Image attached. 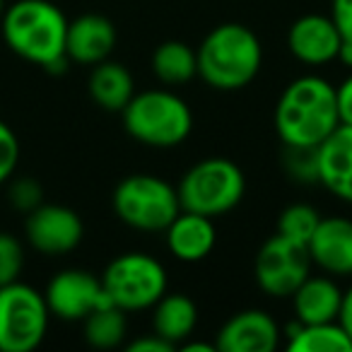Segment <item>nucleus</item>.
I'll return each instance as SVG.
<instances>
[{
	"label": "nucleus",
	"mask_w": 352,
	"mask_h": 352,
	"mask_svg": "<svg viewBox=\"0 0 352 352\" xmlns=\"http://www.w3.org/2000/svg\"><path fill=\"white\" fill-rule=\"evenodd\" d=\"M342 302V289L338 283L326 275H309L302 285L292 292L294 318L299 323H328L338 321Z\"/></svg>",
	"instance_id": "18"
},
{
	"label": "nucleus",
	"mask_w": 352,
	"mask_h": 352,
	"mask_svg": "<svg viewBox=\"0 0 352 352\" xmlns=\"http://www.w3.org/2000/svg\"><path fill=\"white\" fill-rule=\"evenodd\" d=\"M331 20L336 22L342 39L352 41V0H333L331 3Z\"/></svg>",
	"instance_id": "29"
},
{
	"label": "nucleus",
	"mask_w": 352,
	"mask_h": 352,
	"mask_svg": "<svg viewBox=\"0 0 352 352\" xmlns=\"http://www.w3.org/2000/svg\"><path fill=\"white\" fill-rule=\"evenodd\" d=\"M244 171L225 157H208L193 164L176 186L182 210L217 217L236 208L244 198Z\"/></svg>",
	"instance_id": "5"
},
{
	"label": "nucleus",
	"mask_w": 352,
	"mask_h": 352,
	"mask_svg": "<svg viewBox=\"0 0 352 352\" xmlns=\"http://www.w3.org/2000/svg\"><path fill=\"white\" fill-rule=\"evenodd\" d=\"M338 323L342 326V331L347 333V338L352 340V287L347 292H342L340 302V314H338Z\"/></svg>",
	"instance_id": "32"
},
{
	"label": "nucleus",
	"mask_w": 352,
	"mask_h": 352,
	"mask_svg": "<svg viewBox=\"0 0 352 352\" xmlns=\"http://www.w3.org/2000/svg\"><path fill=\"white\" fill-rule=\"evenodd\" d=\"M316 176L336 198L352 203V126H338L316 147Z\"/></svg>",
	"instance_id": "14"
},
{
	"label": "nucleus",
	"mask_w": 352,
	"mask_h": 352,
	"mask_svg": "<svg viewBox=\"0 0 352 352\" xmlns=\"http://www.w3.org/2000/svg\"><path fill=\"white\" fill-rule=\"evenodd\" d=\"M289 352H352V340L338 321L299 323L287 328Z\"/></svg>",
	"instance_id": "21"
},
{
	"label": "nucleus",
	"mask_w": 352,
	"mask_h": 352,
	"mask_svg": "<svg viewBox=\"0 0 352 352\" xmlns=\"http://www.w3.org/2000/svg\"><path fill=\"white\" fill-rule=\"evenodd\" d=\"M113 210L133 230L162 232L182 212V203L176 188L160 176L133 174L113 191Z\"/></svg>",
	"instance_id": "6"
},
{
	"label": "nucleus",
	"mask_w": 352,
	"mask_h": 352,
	"mask_svg": "<svg viewBox=\"0 0 352 352\" xmlns=\"http://www.w3.org/2000/svg\"><path fill=\"white\" fill-rule=\"evenodd\" d=\"M318 222H321V215H318L316 208L304 206V203H294V206L285 208L283 215L278 217V234L307 246Z\"/></svg>",
	"instance_id": "24"
},
{
	"label": "nucleus",
	"mask_w": 352,
	"mask_h": 352,
	"mask_svg": "<svg viewBox=\"0 0 352 352\" xmlns=\"http://www.w3.org/2000/svg\"><path fill=\"white\" fill-rule=\"evenodd\" d=\"M166 249L184 263H198L215 249L217 232L212 217L182 210L166 227Z\"/></svg>",
	"instance_id": "17"
},
{
	"label": "nucleus",
	"mask_w": 352,
	"mask_h": 352,
	"mask_svg": "<svg viewBox=\"0 0 352 352\" xmlns=\"http://www.w3.org/2000/svg\"><path fill=\"white\" fill-rule=\"evenodd\" d=\"M25 234L27 241L39 254L60 256L78 249V244L82 241L85 227L80 215L70 208L41 203L39 208L27 212Z\"/></svg>",
	"instance_id": "11"
},
{
	"label": "nucleus",
	"mask_w": 352,
	"mask_h": 352,
	"mask_svg": "<svg viewBox=\"0 0 352 352\" xmlns=\"http://www.w3.org/2000/svg\"><path fill=\"white\" fill-rule=\"evenodd\" d=\"M152 70H155L157 80H162L169 87L191 82L198 75L196 51L184 41H164L152 54Z\"/></svg>",
	"instance_id": "22"
},
{
	"label": "nucleus",
	"mask_w": 352,
	"mask_h": 352,
	"mask_svg": "<svg viewBox=\"0 0 352 352\" xmlns=\"http://www.w3.org/2000/svg\"><path fill=\"white\" fill-rule=\"evenodd\" d=\"M340 126L336 87L318 75H304L285 87L275 107V131L287 147H318Z\"/></svg>",
	"instance_id": "2"
},
{
	"label": "nucleus",
	"mask_w": 352,
	"mask_h": 352,
	"mask_svg": "<svg viewBox=\"0 0 352 352\" xmlns=\"http://www.w3.org/2000/svg\"><path fill=\"white\" fill-rule=\"evenodd\" d=\"M184 352H215L217 350V345L212 342V345H208V342H188V340H184L182 345Z\"/></svg>",
	"instance_id": "34"
},
{
	"label": "nucleus",
	"mask_w": 352,
	"mask_h": 352,
	"mask_svg": "<svg viewBox=\"0 0 352 352\" xmlns=\"http://www.w3.org/2000/svg\"><path fill=\"white\" fill-rule=\"evenodd\" d=\"M109 302L123 311H140L155 307L166 292V270L155 256L123 254L107 265L102 275Z\"/></svg>",
	"instance_id": "8"
},
{
	"label": "nucleus",
	"mask_w": 352,
	"mask_h": 352,
	"mask_svg": "<svg viewBox=\"0 0 352 352\" xmlns=\"http://www.w3.org/2000/svg\"><path fill=\"white\" fill-rule=\"evenodd\" d=\"M311 256L307 246L275 234L261 246L256 256V283L270 297H292V292L309 278Z\"/></svg>",
	"instance_id": "9"
},
{
	"label": "nucleus",
	"mask_w": 352,
	"mask_h": 352,
	"mask_svg": "<svg viewBox=\"0 0 352 352\" xmlns=\"http://www.w3.org/2000/svg\"><path fill=\"white\" fill-rule=\"evenodd\" d=\"M198 323V307L191 297L176 292V294H162V299L155 304L152 314V333L164 338L174 347H179L184 340L193 336Z\"/></svg>",
	"instance_id": "19"
},
{
	"label": "nucleus",
	"mask_w": 352,
	"mask_h": 352,
	"mask_svg": "<svg viewBox=\"0 0 352 352\" xmlns=\"http://www.w3.org/2000/svg\"><path fill=\"white\" fill-rule=\"evenodd\" d=\"M44 294L20 280L0 287V352H32L49 331Z\"/></svg>",
	"instance_id": "7"
},
{
	"label": "nucleus",
	"mask_w": 352,
	"mask_h": 352,
	"mask_svg": "<svg viewBox=\"0 0 352 352\" xmlns=\"http://www.w3.org/2000/svg\"><path fill=\"white\" fill-rule=\"evenodd\" d=\"M198 75L212 89L234 92L258 75L263 63L261 41L249 27L239 22L217 25L196 51Z\"/></svg>",
	"instance_id": "3"
},
{
	"label": "nucleus",
	"mask_w": 352,
	"mask_h": 352,
	"mask_svg": "<svg viewBox=\"0 0 352 352\" xmlns=\"http://www.w3.org/2000/svg\"><path fill=\"white\" fill-rule=\"evenodd\" d=\"M44 191L34 179H20L10 186V203L22 212H32L34 208L41 206Z\"/></svg>",
	"instance_id": "28"
},
{
	"label": "nucleus",
	"mask_w": 352,
	"mask_h": 352,
	"mask_svg": "<svg viewBox=\"0 0 352 352\" xmlns=\"http://www.w3.org/2000/svg\"><path fill=\"white\" fill-rule=\"evenodd\" d=\"M25 265V249L10 232H0V287L20 280Z\"/></svg>",
	"instance_id": "25"
},
{
	"label": "nucleus",
	"mask_w": 352,
	"mask_h": 352,
	"mask_svg": "<svg viewBox=\"0 0 352 352\" xmlns=\"http://www.w3.org/2000/svg\"><path fill=\"white\" fill-rule=\"evenodd\" d=\"M123 126L142 145L176 147L191 135L193 113L179 94L169 89H147L133 94L126 104Z\"/></svg>",
	"instance_id": "4"
},
{
	"label": "nucleus",
	"mask_w": 352,
	"mask_h": 352,
	"mask_svg": "<svg viewBox=\"0 0 352 352\" xmlns=\"http://www.w3.org/2000/svg\"><path fill=\"white\" fill-rule=\"evenodd\" d=\"M44 299L49 311L63 321H85L94 309L109 302L102 278L78 268L56 273L46 287Z\"/></svg>",
	"instance_id": "10"
},
{
	"label": "nucleus",
	"mask_w": 352,
	"mask_h": 352,
	"mask_svg": "<svg viewBox=\"0 0 352 352\" xmlns=\"http://www.w3.org/2000/svg\"><path fill=\"white\" fill-rule=\"evenodd\" d=\"M176 350L171 342H166L164 338L160 336H147V338H138V340H133L131 345H128V352H171Z\"/></svg>",
	"instance_id": "31"
},
{
	"label": "nucleus",
	"mask_w": 352,
	"mask_h": 352,
	"mask_svg": "<svg viewBox=\"0 0 352 352\" xmlns=\"http://www.w3.org/2000/svg\"><path fill=\"white\" fill-rule=\"evenodd\" d=\"M278 342V321L261 309H246L220 328L215 345L222 352H273Z\"/></svg>",
	"instance_id": "13"
},
{
	"label": "nucleus",
	"mask_w": 352,
	"mask_h": 352,
	"mask_svg": "<svg viewBox=\"0 0 352 352\" xmlns=\"http://www.w3.org/2000/svg\"><path fill=\"white\" fill-rule=\"evenodd\" d=\"M311 263L331 275H352V220L321 217L307 244Z\"/></svg>",
	"instance_id": "15"
},
{
	"label": "nucleus",
	"mask_w": 352,
	"mask_h": 352,
	"mask_svg": "<svg viewBox=\"0 0 352 352\" xmlns=\"http://www.w3.org/2000/svg\"><path fill=\"white\" fill-rule=\"evenodd\" d=\"M340 32L331 17L304 15L292 22L287 32V49L304 65H326L338 58L340 49Z\"/></svg>",
	"instance_id": "12"
},
{
	"label": "nucleus",
	"mask_w": 352,
	"mask_h": 352,
	"mask_svg": "<svg viewBox=\"0 0 352 352\" xmlns=\"http://www.w3.org/2000/svg\"><path fill=\"white\" fill-rule=\"evenodd\" d=\"M6 0H0V17H3V12H6Z\"/></svg>",
	"instance_id": "35"
},
{
	"label": "nucleus",
	"mask_w": 352,
	"mask_h": 352,
	"mask_svg": "<svg viewBox=\"0 0 352 352\" xmlns=\"http://www.w3.org/2000/svg\"><path fill=\"white\" fill-rule=\"evenodd\" d=\"M3 39L20 58L51 73L68 68L65 32L68 20L49 0H17L0 17Z\"/></svg>",
	"instance_id": "1"
},
{
	"label": "nucleus",
	"mask_w": 352,
	"mask_h": 352,
	"mask_svg": "<svg viewBox=\"0 0 352 352\" xmlns=\"http://www.w3.org/2000/svg\"><path fill=\"white\" fill-rule=\"evenodd\" d=\"M287 147V145H285ZM287 171L297 182H318L316 176V147H287Z\"/></svg>",
	"instance_id": "26"
},
{
	"label": "nucleus",
	"mask_w": 352,
	"mask_h": 352,
	"mask_svg": "<svg viewBox=\"0 0 352 352\" xmlns=\"http://www.w3.org/2000/svg\"><path fill=\"white\" fill-rule=\"evenodd\" d=\"M20 162V140L6 121H0V184H6Z\"/></svg>",
	"instance_id": "27"
},
{
	"label": "nucleus",
	"mask_w": 352,
	"mask_h": 352,
	"mask_svg": "<svg viewBox=\"0 0 352 352\" xmlns=\"http://www.w3.org/2000/svg\"><path fill=\"white\" fill-rule=\"evenodd\" d=\"M89 94L107 111H123L131 97L135 94L131 73L121 63L102 60V63L94 65L92 75H89Z\"/></svg>",
	"instance_id": "20"
},
{
	"label": "nucleus",
	"mask_w": 352,
	"mask_h": 352,
	"mask_svg": "<svg viewBox=\"0 0 352 352\" xmlns=\"http://www.w3.org/2000/svg\"><path fill=\"white\" fill-rule=\"evenodd\" d=\"M336 104H338V118L342 126H352V75H347L336 89Z\"/></svg>",
	"instance_id": "30"
},
{
	"label": "nucleus",
	"mask_w": 352,
	"mask_h": 352,
	"mask_svg": "<svg viewBox=\"0 0 352 352\" xmlns=\"http://www.w3.org/2000/svg\"><path fill=\"white\" fill-rule=\"evenodd\" d=\"M128 321L126 311L116 304L107 302L99 309H94L87 318H85V340L92 347L99 350H111L118 347L126 338Z\"/></svg>",
	"instance_id": "23"
},
{
	"label": "nucleus",
	"mask_w": 352,
	"mask_h": 352,
	"mask_svg": "<svg viewBox=\"0 0 352 352\" xmlns=\"http://www.w3.org/2000/svg\"><path fill=\"white\" fill-rule=\"evenodd\" d=\"M116 46V30L102 15H80L68 22L65 56L80 65H97L109 58Z\"/></svg>",
	"instance_id": "16"
},
{
	"label": "nucleus",
	"mask_w": 352,
	"mask_h": 352,
	"mask_svg": "<svg viewBox=\"0 0 352 352\" xmlns=\"http://www.w3.org/2000/svg\"><path fill=\"white\" fill-rule=\"evenodd\" d=\"M338 60H340L345 68H352V41L350 39L340 41V49H338Z\"/></svg>",
	"instance_id": "33"
}]
</instances>
